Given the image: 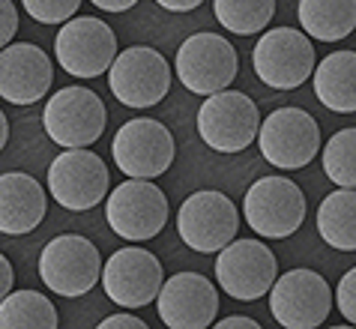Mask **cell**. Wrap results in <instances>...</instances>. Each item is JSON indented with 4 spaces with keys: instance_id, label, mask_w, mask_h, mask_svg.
<instances>
[{
    "instance_id": "1",
    "label": "cell",
    "mask_w": 356,
    "mask_h": 329,
    "mask_svg": "<svg viewBox=\"0 0 356 329\" xmlns=\"http://www.w3.org/2000/svg\"><path fill=\"white\" fill-rule=\"evenodd\" d=\"M243 216L261 239H288L305 222V195L282 174L261 177L245 192Z\"/></svg>"
},
{
    "instance_id": "2",
    "label": "cell",
    "mask_w": 356,
    "mask_h": 329,
    "mask_svg": "<svg viewBox=\"0 0 356 329\" xmlns=\"http://www.w3.org/2000/svg\"><path fill=\"white\" fill-rule=\"evenodd\" d=\"M258 105L240 90H222L204 99L197 108V135L216 153H243L258 141Z\"/></svg>"
},
{
    "instance_id": "3",
    "label": "cell",
    "mask_w": 356,
    "mask_h": 329,
    "mask_svg": "<svg viewBox=\"0 0 356 329\" xmlns=\"http://www.w3.org/2000/svg\"><path fill=\"white\" fill-rule=\"evenodd\" d=\"M174 72L195 96H213L234 84L240 72V54L219 33H195L177 48Z\"/></svg>"
},
{
    "instance_id": "4",
    "label": "cell",
    "mask_w": 356,
    "mask_h": 329,
    "mask_svg": "<svg viewBox=\"0 0 356 329\" xmlns=\"http://www.w3.org/2000/svg\"><path fill=\"white\" fill-rule=\"evenodd\" d=\"M236 231H240V213H236V204L225 192L201 188V192H192L180 204L177 234L192 252H222L227 243L236 239Z\"/></svg>"
},
{
    "instance_id": "5",
    "label": "cell",
    "mask_w": 356,
    "mask_h": 329,
    "mask_svg": "<svg viewBox=\"0 0 356 329\" xmlns=\"http://www.w3.org/2000/svg\"><path fill=\"white\" fill-rule=\"evenodd\" d=\"M108 111L93 90L87 87H63L48 96L42 111V129L57 147L75 150L90 147L105 132Z\"/></svg>"
},
{
    "instance_id": "6",
    "label": "cell",
    "mask_w": 356,
    "mask_h": 329,
    "mask_svg": "<svg viewBox=\"0 0 356 329\" xmlns=\"http://www.w3.org/2000/svg\"><path fill=\"white\" fill-rule=\"evenodd\" d=\"M252 66L266 87L296 90L314 75V45L302 30L273 27L252 48Z\"/></svg>"
},
{
    "instance_id": "7",
    "label": "cell",
    "mask_w": 356,
    "mask_h": 329,
    "mask_svg": "<svg viewBox=\"0 0 356 329\" xmlns=\"http://www.w3.org/2000/svg\"><path fill=\"white\" fill-rule=\"evenodd\" d=\"M102 257L90 239L78 234H60L39 255V278L48 291L60 296H84L102 282Z\"/></svg>"
},
{
    "instance_id": "8",
    "label": "cell",
    "mask_w": 356,
    "mask_h": 329,
    "mask_svg": "<svg viewBox=\"0 0 356 329\" xmlns=\"http://www.w3.org/2000/svg\"><path fill=\"white\" fill-rule=\"evenodd\" d=\"M105 218L111 231L129 243H144L162 234L168 222V198L150 179L129 177L114 192H108Z\"/></svg>"
},
{
    "instance_id": "9",
    "label": "cell",
    "mask_w": 356,
    "mask_h": 329,
    "mask_svg": "<svg viewBox=\"0 0 356 329\" xmlns=\"http://www.w3.org/2000/svg\"><path fill=\"white\" fill-rule=\"evenodd\" d=\"M108 87L126 108H153L171 90V66L150 45L123 48L108 69Z\"/></svg>"
},
{
    "instance_id": "10",
    "label": "cell",
    "mask_w": 356,
    "mask_h": 329,
    "mask_svg": "<svg viewBox=\"0 0 356 329\" xmlns=\"http://www.w3.org/2000/svg\"><path fill=\"white\" fill-rule=\"evenodd\" d=\"M258 147H261V156L273 168L300 171L321 150L318 120L309 111H302V108H275L261 123Z\"/></svg>"
},
{
    "instance_id": "11",
    "label": "cell",
    "mask_w": 356,
    "mask_h": 329,
    "mask_svg": "<svg viewBox=\"0 0 356 329\" xmlns=\"http://www.w3.org/2000/svg\"><path fill=\"white\" fill-rule=\"evenodd\" d=\"M111 153L117 162V171L135 179H153L165 174L174 162L177 144L168 126L150 117H135L117 129Z\"/></svg>"
},
{
    "instance_id": "12",
    "label": "cell",
    "mask_w": 356,
    "mask_h": 329,
    "mask_svg": "<svg viewBox=\"0 0 356 329\" xmlns=\"http://www.w3.org/2000/svg\"><path fill=\"white\" fill-rule=\"evenodd\" d=\"M275 278H279V264L270 246L261 239L236 236L216 257V282L227 296L240 303H254L264 294H270Z\"/></svg>"
},
{
    "instance_id": "13",
    "label": "cell",
    "mask_w": 356,
    "mask_h": 329,
    "mask_svg": "<svg viewBox=\"0 0 356 329\" xmlns=\"http://www.w3.org/2000/svg\"><path fill=\"white\" fill-rule=\"evenodd\" d=\"M270 312L288 329H314L332 312V287L314 269H288L270 287Z\"/></svg>"
},
{
    "instance_id": "14",
    "label": "cell",
    "mask_w": 356,
    "mask_h": 329,
    "mask_svg": "<svg viewBox=\"0 0 356 329\" xmlns=\"http://www.w3.org/2000/svg\"><path fill=\"white\" fill-rule=\"evenodd\" d=\"M54 54L69 75L99 78L117 60V36L102 18H69L54 39Z\"/></svg>"
},
{
    "instance_id": "15",
    "label": "cell",
    "mask_w": 356,
    "mask_h": 329,
    "mask_svg": "<svg viewBox=\"0 0 356 329\" xmlns=\"http://www.w3.org/2000/svg\"><path fill=\"white\" fill-rule=\"evenodd\" d=\"M108 168L87 147L63 150L48 168V192L63 209L84 213L93 209L108 195Z\"/></svg>"
},
{
    "instance_id": "16",
    "label": "cell",
    "mask_w": 356,
    "mask_h": 329,
    "mask_svg": "<svg viewBox=\"0 0 356 329\" xmlns=\"http://www.w3.org/2000/svg\"><path fill=\"white\" fill-rule=\"evenodd\" d=\"M165 284L162 264L144 246H126L108 257L102 266V287L120 308H144L159 296Z\"/></svg>"
},
{
    "instance_id": "17",
    "label": "cell",
    "mask_w": 356,
    "mask_h": 329,
    "mask_svg": "<svg viewBox=\"0 0 356 329\" xmlns=\"http://www.w3.org/2000/svg\"><path fill=\"white\" fill-rule=\"evenodd\" d=\"M156 308L171 329H207L219 314V291L201 273H177L162 284Z\"/></svg>"
},
{
    "instance_id": "18",
    "label": "cell",
    "mask_w": 356,
    "mask_h": 329,
    "mask_svg": "<svg viewBox=\"0 0 356 329\" xmlns=\"http://www.w3.org/2000/svg\"><path fill=\"white\" fill-rule=\"evenodd\" d=\"M54 81L51 57L33 42H13L0 51V96L13 105L39 102Z\"/></svg>"
},
{
    "instance_id": "19",
    "label": "cell",
    "mask_w": 356,
    "mask_h": 329,
    "mask_svg": "<svg viewBox=\"0 0 356 329\" xmlns=\"http://www.w3.org/2000/svg\"><path fill=\"white\" fill-rule=\"evenodd\" d=\"M48 216V198L36 177L9 171L0 177V231L6 236L31 234Z\"/></svg>"
},
{
    "instance_id": "20",
    "label": "cell",
    "mask_w": 356,
    "mask_h": 329,
    "mask_svg": "<svg viewBox=\"0 0 356 329\" xmlns=\"http://www.w3.org/2000/svg\"><path fill=\"white\" fill-rule=\"evenodd\" d=\"M314 96L335 114L356 111V51H332L314 66Z\"/></svg>"
},
{
    "instance_id": "21",
    "label": "cell",
    "mask_w": 356,
    "mask_h": 329,
    "mask_svg": "<svg viewBox=\"0 0 356 329\" xmlns=\"http://www.w3.org/2000/svg\"><path fill=\"white\" fill-rule=\"evenodd\" d=\"M296 18L312 39L339 42L356 30V0H300Z\"/></svg>"
},
{
    "instance_id": "22",
    "label": "cell",
    "mask_w": 356,
    "mask_h": 329,
    "mask_svg": "<svg viewBox=\"0 0 356 329\" xmlns=\"http://www.w3.org/2000/svg\"><path fill=\"white\" fill-rule=\"evenodd\" d=\"M318 234L339 252H356V188H339L318 207Z\"/></svg>"
},
{
    "instance_id": "23",
    "label": "cell",
    "mask_w": 356,
    "mask_h": 329,
    "mask_svg": "<svg viewBox=\"0 0 356 329\" xmlns=\"http://www.w3.org/2000/svg\"><path fill=\"white\" fill-rule=\"evenodd\" d=\"M57 308L39 291H15L0 303V326L3 329H57Z\"/></svg>"
},
{
    "instance_id": "24",
    "label": "cell",
    "mask_w": 356,
    "mask_h": 329,
    "mask_svg": "<svg viewBox=\"0 0 356 329\" xmlns=\"http://www.w3.org/2000/svg\"><path fill=\"white\" fill-rule=\"evenodd\" d=\"M216 22L236 36H252L273 22L275 0H213Z\"/></svg>"
},
{
    "instance_id": "25",
    "label": "cell",
    "mask_w": 356,
    "mask_h": 329,
    "mask_svg": "<svg viewBox=\"0 0 356 329\" xmlns=\"http://www.w3.org/2000/svg\"><path fill=\"white\" fill-rule=\"evenodd\" d=\"M323 171L341 188H356V129H341L323 144Z\"/></svg>"
},
{
    "instance_id": "26",
    "label": "cell",
    "mask_w": 356,
    "mask_h": 329,
    "mask_svg": "<svg viewBox=\"0 0 356 329\" xmlns=\"http://www.w3.org/2000/svg\"><path fill=\"white\" fill-rule=\"evenodd\" d=\"M22 6L39 24H66L78 13L81 0H22Z\"/></svg>"
},
{
    "instance_id": "27",
    "label": "cell",
    "mask_w": 356,
    "mask_h": 329,
    "mask_svg": "<svg viewBox=\"0 0 356 329\" xmlns=\"http://www.w3.org/2000/svg\"><path fill=\"white\" fill-rule=\"evenodd\" d=\"M335 303H339V312L344 314V321L356 326V266L341 275L339 287H335Z\"/></svg>"
},
{
    "instance_id": "28",
    "label": "cell",
    "mask_w": 356,
    "mask_h": 329,
    "mask_svg": "<svg viewBox=\"0 0 356 329\" xmlns=\"http://www.w3.org/2000/svg\"><path fill=\"white\" fill-rule=\"evenodd\" d=\"M0 13H3V27H0V42L13 45V36L18 30V13H15V3L13 0H0Z\"/></svg>"
},
{
    "instance_id": "29",
    "label": "cell",
    "mask_w": 356,
    "mask_h": 329,
    "mask_svg": "<svg viewBox=\"0 0 356 329\" xmlns=\"http://www.w3.org/2000/svg\"><path fill=\"white\" fill-rule=\"evenodd\" d=\"M99 326L102 329H147V321L144 317H135V314H111Z\"/></svg>"
},
{
    "instance_id": "30",
    "label": "cell",
    "mask_w": 356,
    "mask_h": 329,
    "mask_svg": "<svg viewBox=\"0 0 356 329\" xmlns=\"http://www.w3.org/2000/svg\"><path fill=\"white\" fill-rule=\"evenodd\" d=\"M15 287V275H13V264L9 257H0V296H9Z\"/></svg>"
},
{
    "instance_id": "31",
    "label": "cell",
    "mask_w": 356,
    "mask_h": 329,
    "mask_svg": "<svg viewBox=\"0 0 356 329\" xmlns=\"http://www.w3.org/2000/svg\"><path fill=\"white\" fill-rule=\"evenodd\" d=\"M156 3L165 6L168 13H192V9H197L204 0H156Z\"/></svg>"
},
{
    "instance_id": "32",
    "label": "cell",
    "mask_w": 356,
    "mask_h": 329,
    "mask_svg": "<svg viewBox=\"0 0 356 329\" xmlns=\"http://www.w3.org/2000/svg\"><path fill=\"white\" fill-rule=\"evenodd\" d=\"M138 0H93V6L105 9V13H126V9H132Z\"/></svg>"
},
{
    "instance_id": "33",
    "label": "cell",
    "mask_w": 356,
    "mask_h": 329,
    "mask_svg": "<svg viewBox=\"0 0 356 329\" xmlns=\"http://www.w3.org/2000/svg\"><path fill=\"white\" fill-rule=\"evenodd\" d=\"M219 329H231V326H240V329H258L261 323L258 321H252V317H225V321L216 323Z\"/></svg>"
},
{
    "instance_id": "34",
    "label": "cell",
    "mask_w": 356,
    "mask_h": 329,
    "mask_svg": "<svg viewBox=\"0 0 356 329\" xmlns=\"http://www.w3.org/2000/svg\"><path fill=\"white\" fill-rule=\"evenodd\" d=\"M9 144V117L0 114V147Z\"/></svg>"
}]
</instances>
